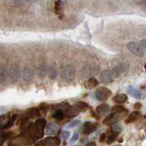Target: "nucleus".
<instances>
[{"instance_id": "nucleus-10", "label": "nucleus", "mask_w": 146, "mask_h": 146, "mask_svg": "<svg viewBox=\"0 0 146 146\" xmlns=\"http://www.w3.org/2000/svg\"><path fill=\"white\" fill-rule=\"evenodd\" d=\"M100 80H102V82L104 83H111L112 81V77H111V71L108 70H105L102 72V74H100Z\"/></svg>"}, {"instance_id": "nucleus-31", "label": "nucleus", "mask_w": 146, "mask_h": 146, "mask_svg": "<svg viewBox=\"0 0 146 146\" xmlns=\"http://www.w3.org/2000/svg\"><path fill=\"white\" fill-rule=\"evenodd\" d=\"M70 132L68 131H63L62 133H61V138L63 140H68V138H70Z\"/></svg>"}, {"instance_id": "nucleus-3", "label": "nucleus", "mask_w": 146, "mask_h": 146, "mask_svg": "<svg viewBox=\"0 0 146 146\" xmlns=\"http://www.w3.org/2000/svg\"><path fill=\"white\" fill-rule=\"evenodd\" d=\"M127 48L129 49V51L135 55L137 57H143L144 55V49L141 48V46L136 42H130L127 45Z\"/></svg>"}, {"instance_id": "nucleus-13", "label": "nucleus", "mask_w": 146, "mask_h": 146, "mask_svg": "<svg viewBox=\"0 0 146 146\" xmlns=\"http://www.w3.org/2000/svg\"><path fill=\"white\" fill-rule=\"evenodd\" d=\"M109 111H110V107L108 104H100L97 107V109H96V112L99 114H102V115L108 113Z\"/></svg>"}, {"instance_id": "nucleus-25", "label": "nucleus", "mask_w": 146, "mask_h": 146, "mask_svg": "<svg viewBox=\"0 0 146 146\" xmlns=\"http://www.w3.org/2000/svg\"><path fill=\"white\" fill-rule=\"evenodd\" d=\"M76 107L78 108V110H79L80 111H84V110H86L87 108H88V104L83 102H79L76 104Z\"/></svg>"}, {"instance_id": "nucleus-34", "label": "nucleus", "mask_w": 146, "mask_h": 146, "mask_svg": "<svg viewBox=\"0 0 146 146\" xmlns=\"http://www.w3.org/2000/svg\"><path fill=\"white\" fill-rule=\"evenodd\" d=\"M7 138V134L6 133H0V146H2L4 141Z\"/></svg>"}, {"instance_id": "nucleus-42", "label": "nucleus", "mask_w": 146, "mask_h": 146, "mask_svg": "<svg viewBox=\"0 0 146 146\" xmlns=\"http://www.w3.org/2000/svg\"><path fill=\"white\" fill-rule=\"evenodd\" d=\"M59 1H61V2H65L66 0H59Z\"/></svg>"}, {"instance_id": "nucleus-26", "label": "nucleus", "mask_w": 146, "mask_h": 146, "mask_svg": "<svg viewBox=\"0 0 146 146\" xmlns=\"http://www.w3.org/2000/svg\"><path fill=\"white\" fill-rule=\"evenodd\" d=\"M53 116H54L55 119H57V120H62L63 117H64V113H63V111H61V110H58V111H55Z\"/></svg>"}, {"instance_id": "nucleus-43", "label": "nucleus", "mask_w": 146, "mask_h": 146, "mask_svg": "<svg viewBox=\"0 0 146 146\" xmlns=\"http://www.w3.org/2000/svg\"><path fill=\"white\" fill-rule=\"evenodd\" d=\"M36 1H39V0H36Z\"/></svg>"}, {"instance_id": "nucleus-19", "label": "nucleus", "mask_w": 146, "mask_h": 146, "mask_svg": "<svg viewBox=\"0 0 146 146\" xmlns=\"http://www.w3.org/2000/svg\"><path fill=\"white\" fill-rule=\"evenodd\" d=\"M111 77H112V79L114 78V79H116V78H119L121 76V68L119 66H116V67H114L111 71Z\"/></svg>"}, {"instance_id": "nucleus-9", "label": "nucleus", "mask_w": 146, "mask_h": 146, "mask_svg": "<svg viewBox=\"0 0 146 146\" xmlns=\"http://www.w3.org/2000/svg\"><path fill=\"white\" fill-rule=\"evenodd\" d=\"M58 131V125L56 122H50L49 124L46 127V134H48V135L57 134Z\"/></svg>"}, {"instance_id": "nucleus-32", "label": "nucleus", "mask_w": 146, "mask_h": 146, "mask_svg": "<svg viewBox=\"0 0 146 146\" xmlns=\"http://www.w3.org/2000/svg\"><path fill=\"white\" fill-rule=\"evenodd\" d=\"M80 121H72L70 122V124H68V128H73V127H77V126H79L80 125Z\"/></svg>"}, {"instance_id": "nucleus-16", "label": "nucleus", "mask_w": 146, "mask_h": 146, "mask_svg": "<svg viewBox=\"0 0 146 146\" xmlns=\"http://www.w3.org/2000/svg\"><path fill=\"white\" fill-rule=\"evenodd\" d=\"M36 129H38L41 133H42L43 130L45 129L46 127V124H47V122H46V121L44 120V119H38V120L36 121Z\"/></svg>"}, {"instance_id": "nucleus-39", "label": "nucleus", "mask_w": 146, "mask_h": 146, "mask_svg": "<svg viewBox=\"0 0 146 146\" xmlns=\"http://www.w3.org/2000/svg\"><path fill=\"white\" fill-rule=\"evenodd\" d=\"M141 104L140 102H137L134 105V109H141Z\"/></svg>"}, {"instance_id": "nucleus-23", "label": "nucleus", "mask_w": 146, "mask_h": 146, "mask_svg": "<svg viewBox=\"0 0 146 146\" xmlns=\"http://www.w3.org/2000/svg\"><path fill=\"white\" fill-rule=\"evenodd\" d=\"M61 11H62V2L59 1V0H57L55 2V12L58 15V14L61 13Z\"/></svg>"}, {"instance_id": "nucleus-40", "label": "nucleus", "mask_w": 146, "mask_h": 146, "mask_svg": "<svg viewBox=\"0 0 146 146\" xmlns=\"http://www.w3.org/2000/svg\"><path fill=\"white\" fill-rule=\"evenodd\" d=\"M86 146H96V143H93V141H90V143H87V145H86Z\"/></svg>"}, {"instance_id": "nucleus-7", "label": "nucleus", "mask_w": 146, "mask_h": 146, "mask_svg": "<svg viewBox=\"0 0 146 146\" xmlns=\"http://www.w3.org/2000/svg\"><path fill=\"white\" fill-rule=\"evenodd\" d=\"M123 115H121V113H115V112H112L111 115H109L106 119H104L103 123L104 124H107V125H111L113 124V123H116L120 118L122 117Z\"/></svg>"}, {"instance_id": "nucleus-2", "label": "nucleus", "mask_w": 146, "mask_h": 146, "mask_svg": "<svg viewBox=\"0 0 146 146\" xmlns=\"http://www.w3.org/2000/svg\"><path fill=\"white\" fill-rule=\"evenodd\" d=\"M111 95V90H109L108 88H105V87L99 88L97 90L95 91L96 98H97V100H100V102H105V100L109 99V97Z\"/></svg>"}, {"instance_id": "nucleus-20", "label": "nucleus", "mask_w": 146, "mask_h": 146, "mask_svg": "<svg viewBox=\"0 0 146 146\" xmlns=\"http://www.w3.org/2000/svg\"><path fill=\"white\" fill-rule=\"evenodd\" d=\"M128 91H129V93L131 95H132L133 97H135L137 99H140L141 97V93L140 92V90H136L134 88H132V87H129V89H128Z\"/></svg>"}, {"instance_id": "nucleus-36", "label": "nucleus", "mask_w": 146, "mask_h": 146, "mask_svg": "<svg viewBox=\"0 0 146 146\" xmlns=\"http://www.w3.org/2000/svg\"><path fill=\"white\" fill-rule=\"evenodd\" d=\"M78 139H79V134L77 133V132H75L74 134H73V136H72V138H71V143H74V141H76Z\"/></svg>"}, {"instance_id": "nucleus-37", "label": "nucleus", "mask_w": 146, "mask_h": 146, "mask_svg": "<svg viewBox=\"0 0 146 146\" xmlns=\"http://www.w3.org/2000/svg\"><path fill=\"white\" fill-rule=\"evenodd\" d=\"M139 45L141 46V48H143V49H145V47H146V45H145V39H143V40H141Z\"/></svg>"}, {"instance_id": "nucleus-29", "label": "nucleus", "mask_w": 146, "mask_h": 146, "mask_svg": "<svg viewBox=\"0 0 146 146\" xmlns=\"http://www.w3.org/2000/svg\"><path fill=\"white\" fill-rule=\"evenodd\" d=\"M38 72H39V75L41 77H44L45 74H46V65H41L39 68H38Z\"/></svg>"}, {"instance_id": "nucleus-6", "label": "nucleus", "mask_w": 146, "mask_h": 146, "mask_svg": "<svg viewBox=\"0 0 146 146\" xmlns=\"http://www.w3.org/2000/svg\"><path fill=\"white\" fill-rule=\"evenodd\" d=\"M22 77L25 81L31 82L34 80V72L32 70V68L29 67H25L22 71Z\"/></svg>"}, {"instance_id": "nucleus-27", "label": "nucleus", "mask_w": 146, "mask_h": 146, "mask_svg": "<svg viewBox=\"0 0 146 146\" xmlns=\"http://www.w3.org/2000/svg\"><path fill=\"white\" fill-rule=\"evenodd\" d=\"M118 132H115V131H112L111 134H110V136H109V138H108V143H113L114 141L116 140V138H117V136H118Z\"/></svg>"}, {"instance_id": "nucleus-8", "label": "nucleus", "mask_w": 146, "mask_h": 146, "mask_svg": "<svg viewBox=\"0 0 146 146\" xmlns=\"http://www.w3.org/2000/svg\"><path fill=\"white\" fill-rule=\"evenodd\" d=\"M96 128H97V124H95V123L90 122V121H87L83 124L82 131H83L85 134H90L96 130Z\"/></svg>"}, {"instance_id": "nucleus-44", "label": "nucleus", "mask_w": 146, "mask_h": 146, "mask_svg": "<svg viewBox=\"0 0 146 146\" xmlns=\"http://www.w3.org/2000/svg\"><path fill=\"white\" fill-rule=\"evenodd\" d=\"M5 1H8V0H5Z\"/></svg>"}, {"instance_id": "nucleus-18", "label": "nucleus", "mask_w": 146, "mask_h": 146, "mask_svg": "<svg viewBox=\"0 0 146 146\" xmlns=\"http://www.w3.org/2000/svg\"><path fill=\"white\" fill-rule=\"evenodd\" d=\"M48 77L50 78L51 80H55L57 78V75H58V72H57V70L56 68L54 66H50L48 70Z\"/></svg>"}, {"instance_id": "nucleus-11", "label": "nucleus", "mask_w": 146, "mask_h": 146, "mask_svg": "<svg viewBox=\"0 0 146 146\" xmlns=\"http://www.w3.org/2000/svg\"><path fill=\"white\" fill-rule=\"evenodd\" d=\"M127 100H128V96L124 93H119L113 97V102L116 104H122L125 102H127Z\"/></svg>"}, {"instance_id": "nucleus-41", "label": "nucleus", "mask_w": 146, "mask_h": 146, "mask_svg": "<svg viewBox=\"0 0 146 146\" xmlns=\"http://www.w3.org/2000/svg\"><path fill=\"white\" fill-rule=\"evenodd\" d=\"M23 1H25L26 3H29V2H30L31 0H23Z\"/></svg>"}, {"instance_id": "nucleus-38", "label": "nucleus", "mask_w": 146, "mask_h": 146, "mask_svg": "<svg viewBox=\"0 0 146 146\" xmlns=\"http://www.w3.org/2000/svg\"><path fill=\"white\" fill-rule=\"evenodd\" d=\"M105 139H106V133H103L102 136H100V143H102L103 141H105Z\"/></svg>"}, {"instance_id": "nucleus-35", "label": "nucleus", "mask_w": 146, "mask_h": 146, "mask_svg": "<svg viewBox=\"0 0 146 146\" xmlns=\"http://www.w3.org/2000/svg\"><path fill=\"white\" fill-rule=\"evenodd\" d=\"M12 3L14 6H16V7H19L22 5L23 3V0H12Z\"/></svg>"}, {"instance_id": "nucleus-15", "label": "nucleus", "mask_w": 146, "mask_h": 146, "mask_svg": "<svg viewBox=\"0 0 146 146\" xmlns=\"http://www.w3.org/2000/svg\"><path fill=\"white\" fill-rule=\"evenodd\" d=\"M141 116V112L140 111H132V113H131L129 116H128V118L125 120V122L126 123H131L132 121H136L137 119H138L139 117Z\"/></svg>"}, {"instance_id": "nucleus-4", "label": "nucleus", "mask_w": 146, "mask_h": 146, "mask_svg": "<svg viewBox=\"0 0 146 146\" xmlns=\"http://www.w3.org/2000/svg\"><path fill=\"white\" fill-rule=\"evenodd\" d=\"M63 78L67 82H71L75 77V68L72 65H68L63 70Z\"/></svg>"}, {"instance_id": "nucleus-30", "label": "nucleus", "mask_w": 146, "mask_h": 146, "mask_svg": "<svg viewBox=\"0 0 146 146\" xmlns=\"http://www.w3.org/2000/svg\"><path fill=\"white\" fill-rule=\"evenodd\" d=\"M112 130H113V131L118 132V133H119V132H121L122 131V127L120 124H114L112 126Z\"/></svg>"}, {"instance_id": "nucleus-5", "label": "nucleus", "mask_w": 146, "mask_h": 146, "mask_svg": "<svg viewBox=\"0 0 146 146\" xmlns=\"http://www.w3.org/2000/svg\"><path fill=\"white\" fill-rule=\"evenodd\" d=\"M59 143H60V141L57 137H48L41 141L38 146H58Z\"/></svg>"}, {"instance_id": "nucleus-22", "label": "nucleus", "mask_w": 146, "mask_h": 146, "mask_svg": "<svg viewBox=\"0 0 146 146\" xmlns=\"http://www.w3.org/2000/svg\"><path fill=\"white\" fill-rule=\"evenodd\" d=\"M9 119H10V117H9L8 114H3V115L0 116V127L3 128L6 125L9 121Z\"/></svg>"}, {"instance_id": "nucleus-28", "label": "nucleus", "mask_w": 146, "mask_h": 146, "mask_svg": "<svg viewBox=\"0 0 146 146\" xmlns=\"http://www.w3.org/2000/svg\"><path fill=\"white\" fill-rule=\"evenodd\" d=\"M119 67H120V68H121V73L126 72L128 70H129V64H128L127 62H123V63H121Z\"/></svg>"}, {"instance_id": "nucleus-12", "label": "nucleus", "mask_w": 146, "mask_h": 146, "mask_svg": "<svg viewBox=\"0 0 146 146\" xmlns=\"http://www.w3.org/2000/svg\"><path fill=\"white\" fill-rule=\"evenodd\" d=\"M8 70L7 68H3V70L0 71V82H1L2 85H7L8 82Z\"/></svg>"}, {"instance_id": "nucleus-33", "label": "nucleus", "mask_w": 146, "mask_h": 146, "mask_svg": "<svg viewBox=\"0 0 146 146\" xmlns=\"http://www.w3.org/2000/svg\"><path fill=\"white\" fill-rule=\"evenodd\" d=\"M58 107H59V109H60L61 111H62V109H66V110H67V108L70 107V105H68V102H62V103H60V104L58 105Z\"/></svg>"}, {"instance_id": "nucleus-24", "label": "nucleus", "mask_w": 146, "mask_h": 146, "mask_svg": "<svg viewBox=\"0 0 146 146\" xmlns=\"http://www.w3.org/2000/svg\"><path fill=\"white\" fill-rule=\"evenodd\" d=\"M17 115H13V116H12V118L9 119V121H7V124L3 127V129H7V128L12 127V126H13V124H14V121H16V119H17Z\"/></svg>"}, {"instance_id": "nucleus-21", "label": "nucleus", "mask_w": 146, "mask_h": 146, "mask_svg": "<svg viewBox=\"0 0 146 146\" xmlns=\"http://www.w3.org/2000/svg\"><path fill=\"white\" fill-rule=\"evenodd\" d=\"M98 85V81L96 79H94V78H91V79L89 80V81L86 83V88L88 89H94L96 86Z\"/></svg>"}, {"instance_id": "nucleus-17", "label": "nucleus", "mask_w": 146, "mask_h": 146, "mask_svg": "<svg viewBox=\"0 0 146 146\" xmlns=\"http://www.w3.org/2000/svg\"><path fill=\"white\" fill-rule=\"evenodd\" d=\"M111 111L115 113H127L128 111L123 106H121V104H116L115 106L112 107Z\"/></svg>"}, {"instance_id": "nucleus-1", "label": "nucleus", "mask_w": 146, "mask_h": 146, "mask_svg": "<svg viewBox=\"0 0 146 146\" xmlns=\"http://www.w3.org/2000/svg\"><path fill=\"white\" fill-rule=\"evenodd\" d=\"M21 71L20 68L17 65H13L10 67V68L8 70V78L12 82H17L20 79Z\"/></svg>"}, {"instance_id": "nucleus-14", "label": "nucleus", "mask_w": 146, "mask_h": 146, "mask_svg": "<svg viewBox=\"0 0 146 146\" xmlns=\"http://www.w3.org/2000/svg\"><path fill=\"white\" fill-rule=\"evenodd\" d=\"M79 113H80V111L78 110V108L76 106H72V107H68V109L66 111V115L68 117H75Z\"/></svg>"}]
</instances>
